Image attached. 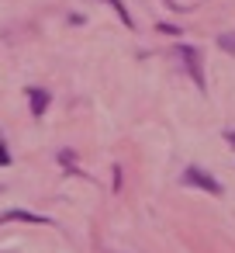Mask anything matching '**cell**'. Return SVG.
<instances>
[{"mask_svg": "<svg viewBox=\"0 0 235 253\" xmlns=\"http://www.w3.org/2000/svg\"><path fill=\"white\" fill-rule=\"evenodd\" d=\"M183 184L201 187V191H207V194H221V184H218L207 170H201V167H187V170H183Z\"/></svg>", "mask_w": 235, "mask_h": 253, "instance_id": "7a4b0ae2", "label": "cell"}, {"mask_svg": "<svg viewBox=\"0 0 235 253\" xmlns=\"http://www.w3.org/2000/svg\"><path fill=\"white\" fill-rule=\"evenodd\" d=\"M49 90L45 87H28V104H32V118H42L49 111Z\"/></svg>", "mask_w": 235, "mask_h": 253, "instance_id": "277c9868", "label": "cell"}, {"mask_svg": "<svg viewBox=\"0 0 235 253\" xmlns=\"http://www.w3.org/2000/svg\"><path fill=\"white\" fill-rule=\"evenodd\" d=\"M176 56L183 59V66H187L190 80L197 84V90H204V66H201V52H197L194 45H176Z\"/></svg>", "mask_w": 235, "mask_h": 253, "instance_id": "6da1fadb", "label": "cell"}, {"mask_svg": "<svg viewBox=\"0 0 235 253\" xmlns=\"http://www.w3.org/2000/svg\"><path fill=\"white\" fill-rule=\"evenodd\" d=\"M11 163V149H7V142L0 139V167H7Z\"/></svg>", "mask_w": 235, "mask_h": 253, "instance_id": "52a82bcc", "label": "cell"}, {"mask_svg": "<svg viewBox=\"0 0 235 253\" xmlns=\"http://www.w3.org/2000/svg\"><path fill=\"white\" fill-rule=\"evenodd\" d=\"M218 45H221L225 52H232V56H235V32H225V35H218Z\"/></svg>", "mask_w": 235, "mask_h": 253, "instance_id": "8992f818", "label": "cell"}, {"mask_svg": "<svg viewBox=\"0 0 235 253\" xmlns=\"http://www.w3.org/2000/svg\"><path fill=\"white\" fill-rule=\"evenodd\" d=\"M104 4H111V7L118 11V18H121V25H128V28L135 25V21H132V14H128V7L121 4V0H104Z\"/></svg>", "mask_w": 235, "mask_h": 253, "instance_id": "5b68a950", "label": "cell"}, {"mask_svg": "<svg viewBox=\"0 0 235 253\" xmlns=\"http://www.w3.org/2000/svg\"><path fill=\"white\" fill-rule=\"evenodd\" d=\"M7 222H28V225H52L49 215H38V211H25V208H14V211H4L0 215V225Z\"/></svg>", "mask_w": 235, "mask_h": 253, "instance_id": "3957f363", "label": "cell"}]
</instances>
